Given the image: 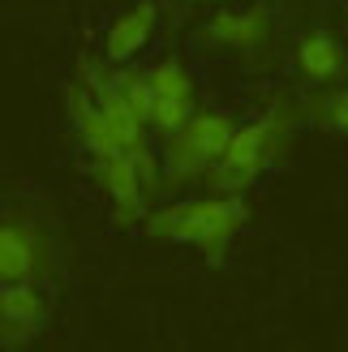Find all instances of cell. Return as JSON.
<instances>
[{
    "mask_svg": "<svg viewBox=\"0 0 348 352\" xmlns=\"http://www.w3.org/2000/svg\"><path fill=\"white\" fill-rule=\"evenodd\" d=\"M246 223H250V206L241 193H211V198H181L160 210H146L142 232L151 241L194 245L198 254H206L211 267H219Z\"/></svg>",
    "mask_w": 348,
    "mask_h": 352,
    "instance_id": "obj_1",
    "label": "cell"
},
{
    "mask_svg": "<svg viewBox=\"0 0 348 352\" xmlns=\"http://www.w3.org/2000/svg\"><path fill=\"white\" fill-rule=\"evenodd\" d=\"M292 125H297V112L288 103H271L263 116H254L250 125H237L224 155L206 168L202 181L215 193H246L263 172H271V164L284 155Z\"/></svg>",
    "mask_w": 348,
    "mask_h": 352,
    "instance_id": "obj_2",
    "label": "cell"
},
{
    "mask_svg": "<svg viewBox=\"0 0 348 352\" xmlns=\"http://www.w3.org/2000/svg\"><path fill=\"white\" fill-rule=\"evenodd\" d=\"M237 129V120L228 112H219V108H194L189 112V120L181 129H172L164 138V176H168V185L172 189H181L189 181H202L206 168H211L224 146H228V138Z\"/></svg>",
    "mask_w": 348,
    "mask_h": 352,
    "instance_id": "obj_3",
    "label": "cell"
},
{
    "mask_svg": "<svg viewBox=\"0 0 348 352\" xmlns=\"http://www.w3.org/2000/svg\"><path fill=\"white\" fill-rule=\"evenodd\" d=\"M52 262H56V245L52 232L26 215V210H9L0 215V284H22V279H47Z\"/></svg>",
    "mask_w": 348,
    "mask_h": 352,
    "instance_id": "obj_4",
    "label": "cell"
},
{
    "mask_svg": "<svg viewBox=\"0 0 348 352\" xmlns=\"http://www.w3.org/2000/svg\"><path fill=\"white\" fill-rule=\"evenodd\" d=\"M202 39L224 47V52H237L241 60H267V52H271V9L267 5H250V9L219 5L206 17Z\"/></svg>",
    "mask_w": 348,
    "mask_h": 352,
    "instance_id": "obj_5",
    "label": "cell"
},
{
    "mask_svg": "<svg viewBox=\"0 0 348 352\" xmlns=\"http://www.w3.org/2000/svg\"><path fill=\"white\" fill-rule=\"evenodd\" d=\"M47 327V296L34 279L0 284V348H26Z\"/></svg>",
    "mask_w": 348,
    "mask_h": 352,
    "instance_id": "obj_6",
    "label": "cell"
},
{
    "mask_svg": "<svg viewBox=\"0 0 348 352\" xmlns=\"http://www.w3.org/2000/svg\"><path fill=\"white\" fill-rule=\"evenodd\" d=\"M95 164V176L103 193L112 198V219L116 228H138L146 215V185H142V172L129 160L125 151H112V155H99Z\"/></svg>",
    "mask_w": 348,
    "mask_h": 352,
    "instance_id": "obj_7",
    "label": "cell"
},
{
    "mask_svg": "<svg viewBox=\"0 0 348 352\" xmlns=\"http://www.w3.org/2000/svg\"><path fill=\"white\" fill-rule=\"evenodd\" d=\"M292 69L309 86H336L348 78V52L331 30H305L292 47Z\"/></svg>",
    "mask_w": 348,
    "mask_h": 352,
    "instance_id": "obj_8",
    "label": "cell"
},
{
    "mask_svg": "<svg viewBox=\"0 0 348 352\" xmlns=\"http://www.w3.org/2000/svg\"><path fill=\"white\" fill-rule=\"evenodd\" d=\"M155 17H160V9H155V0H138L133 9L116 13L108 34H103V60L108 65H129L138 52H142L151 43L155 34Z\"/></svg>",
    "mask_w": 348,
    "mask_h": 352,
    "instance_id": "obj_9",
    "label": "cell"
},
{
    "mask_svg": "<svg viewBox=\"0 0 348 352\" xmlns=\"http://www.w3.org/2000/svg\"><path fill=\"white\" fill-rule=\"evenodd\" d=\"M65 103H69V120H74V129H78V138H82V146L91 151V160L120 151V146H116V138H112V129H108V120H103V112L95 108L91 91H82V86H69Z\"/></svg>",
    "mask_w": 348,
    "mask_h": 352,
    "instance_id": "obj_10",
    "label": "cell"
},
{
    "mask_svg": "<svg viewBox=\"0 0 348 352\" xmlns=\"http://www.w3.org/2000/svg\"><path fill=\"white\" fill-rule=\"evenodd\" d=\"M189 112H194V99H181V95H151L146 103V133L155 138H168L172 129H181Z\"/></svg>",
    "mask_w": 348,
    "mask_h": 352,
    "instance_id": "obj_11",
    "label": "cell"
},
{
    "mask_svg": "<svg viewBox=\"0 0 348 352\" xmlns=\"http://www.w3.org/2000/svg\"><path fill=\"white\" fill-rule=\"evenodd\" d=\"M309 120H314L323 133L348 138V86L344 91H323L314 103H309Z\"/></svg>",
    "mask_w": 348,
    "mask_h": 352,
    "instance_id": "obj_12",
    "label": "cell"
},
{
    "mask_svg": "<svg viewBox=\"0 0 348 352\" xmlns=\"http://www.w3.org/2000/svg\"><path fill=\"white\" fill-rule=\"evenodd\" d=\"M146 82H151V95H181V99H194V74L177 60V56H168V60H160L146 74Z\"/></svg>",
    "mask_w": 348,
    "mask_h": 352,
    "instance_id": "obj_13",
    "label": "cell"
},
{
    "mask_svg": "<svg viewBox=\"0 0 348 352\" xmlns=\"http://www.w3.org/2000/svg\"><path fill=\"white\" fill-rule=\"evenodd\" d=\"M206 5H237V0H206Z\"/></svg>",
    "mask_w": 348,
    "mask_h": 352,
    "instance_id": "obj_14",
    "label": "cell"
}]
</instances>
